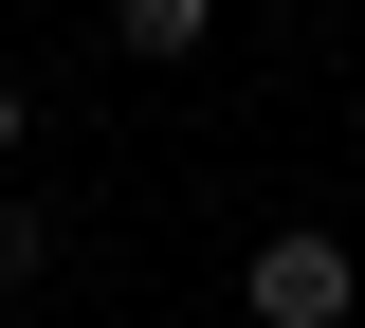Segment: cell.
Instances as JSON below:
<instances>
[{
  "label": "cell",
  "mask_w": 365,
  "mask_h": 328,
  "mask_svg": "<svg viewBox=\"0 0 365 328\" xmlns=\"http://www.w3.org/2000/svg\"><path fill=\"white\" fill-rule=\"evenodd\" d=\"M201 37H220V0H110V55H146V73H182Z\"/></svg>",
  "instance_id": "2"
},
{
  "label": "cell",
  "mask_w": 365,
  "mask_h": 328,
  "mask_svg": "<svg viewBox=\"0 0 365 328\" xmlns=\"http://www.w3.org/2000/svg\"><path fill=\"white\" fill-rule=\"evenodd\" d=\"M237 310H256V328H347V310H365V255L311 237V219H274L256 255H237Z\"/></svg>",
  "instance_id": "1"
},
{
  "label": "cell",
  "mask_w": 365,
  "mask_h": 328,
  "mask_svg": "<svg viewBox=\"0 0 365 328\" xmlns=\"http://www.w3.org/2000/svg\"><path fill=\"white\" fill-rule=\"evenodd\" d=\"M19 146H37V92H19V73H0V164H19Z\"/></svg>",
  "instance_id": "4"
},
{
  "label": "cell",
  "mask_w": 365,
  "mask_h": 328,
  "mask_svg": "<svg viewBox=\"0 0 365 328\" xmlns=\"http://www.w3.org/2000/svg\"><path fill=\"white\" fill-rule=\"evenodd\" d=\"M55 274V219H37V201H0V292H37Z\"/></svg>",
  "instance_id": "3"
}]
</instances>
